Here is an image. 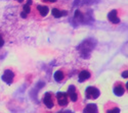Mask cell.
Wrapping results in <instances>:
<instances>
[{"label":"cell","mask_w":128,"mask_h":113,"mask_svg":"<svg viewBox=\"0 0 128 113\" xmlns=\"http://www.w3.org/2000/svg\"><path fill=\"white\" fill-rule=\"evenodd\" d=\"M100 91L94 88V87H88L86 89V96L87 98H91V99H96L100 96Z\"/></svg>","instance_id":"cell-1"},{"label":"cell","mask_w":128,"mask_h":113,"mask_svg":"<svg viewBox=\"0 0 128 113\" xmlns=\"http://www.w3.org/2000/svg\"><path fill=\"white\" fill-rule=\"evenodd\" d=\"M14 71L10 70V69H6V70L4 71L3 75H2V79L5 81V83L10 84V83L12 81V79H14Z\"/></svg>","instance_id":"cell-2"},{"label":"cell","mask_w":128,"mask_h":113,"mask_svg":"<svg viewBox=\"0 0 128 113\" xmlns=\"http://www.w3.org/2000/svg\"><path fill=\"white\" fill-rule=\"evenodd\" d=\"M108 18H109V20H110L111 23H113V24H115V25H117V24L120 23V19H119V17H118V11H117V9L112 10V11L108 14Z\"/></svg>","instance_id":"cell-3"},{"label":"cell","mask_w":128,"mask_h":113,"mask_svg":"<svg viewBox=\"0 0 128 113\" xmlns=\"http://www.w3.org/2000/svg\"><path fill=\"white\" fill-rule=\"evenodd\" d=\"M58 102L60 106H67L68 105V98L65 93H58L56 94Z\"/></svg>","instance_id":"cell-4"},{"label":"cell","mask_w":128,"mask_h":113,"mask_svg":"<svg viewBox=\"0 0 128 113\" xmlns=\"http://www.w3.org/2000/svg\"><path fill=\"white\" fill-rule=\"evenodd\" d=\"M43 103L47 108H52L53 105H54L53 104V101H52V97H51V95L49 93L45 94V96L43 98Z\"/></svg>","instance_id":"cell-5"},{"label":"cell","mask_w":128,"mask_h":113,"mask_svg":"<svg viewBox=\"0 0 128 113\" xmlns=\"http://www.w3.org/2000/svg\"><path fill=\"white\" fill-rule=\"evenodd\" d=\"M68 93H69L70 99H71L73 102H76V101H77L78 96H77V93L75 92V87H74V86H70L69 89H68Z\"/></svg>","instance_id":"cell-6"},{"label":"cell","mask_w":128,"mask_h":113,"mask_svg":"<svg viewBox=\"0 0 128 113\" xmlns=\"http://www.w3.org/2000/svg\"><path fill=\"white\" fill-rule=\"evenodd\" d=\"M37 10H38V12L40 13L41 16H46L48 11H49V8L46 5H38L37 6Z\"/></svg>","instance_id":"cell-7"},{"label":"cell","mask_w":128,"mask_h":113,"mask_svg":"<svg viewBox=\"0 0 128 113\" xmlns=\"http://www.w3.org/2000/svg\"><path fill=\"white\" fill-rule=\"evenodd\" d=\"M78 76H79V81L81 83V81H84L90 77V73L88 70H82Z\"/></svg>","instance_id":"cell-8"},{"label":"cell","mask_w":128,"mask_h":113,"mask_svg":"<svg viewBox=\"0 0 128 113\" xmlns=\"http://www.w3.org/2000/svg\"><path fill=\"white\" fill-rule=\"evenodd\" d=\"M53 17H56V18H60L62 17V15H65L67 12L66 11H62V10H60L58 8H52V11H51Z\"/></svg>","instance_id":"cell-9"},{"label":"cell","mask_w":128,"mask_h":113,"mask_svg":"<svg viewBox=\"0 0 128 113\" xmlns=\"http://www.w3.org/2000/svg\"><path fill=\"white\" fill-rule=\"evenodd\" d=\"M84 113H98V108L96 105L94 104H88L84 110Z\"/></svg>","instance_id":"cell-10"},{"label":"cell","mask_w":128,"mask_h":113,"mask_svg":"<svg viewBox=\"0 0 128 113\" xmlns=\"http://www.w3.org/2000/svg\"><path fill=\"white\" fill-rule=\"evenodd\" d=\"M124 92H125L124 88L122 86H120V85L115 87V89H114V93H115L116 96H122L124 94Z\"/></svg>","instance_id":"cell-11"},{"label":"cell","mask_w":128,"mask_h":113,"mask_svg":"<svg viewBox=\"0 0 128 113\" xmlns=\"http://www.w3.org/2000/svg\"><path fill=\"white\" fill-rule=\"evenodd\" d=\"M64 77H65V75H64V71H62V70H58L56 73L54 74V79H56V81L62 80Z\"/></svg>","instance_id":"cell-12"},{"label":"cell","mask_w":128,"mask_h":113,"mask_svg":"<svg viewBox=\"0 0 128 113\" xmlns=\"http://www.w3.org/2000/svg\"><path fill=\"white\" fill-rule=\"evenodd\" d=\"M31 12V6H30V4H26L24 7H23V12H22V16L24 17V18H26V16L28 15V13H30Z\"/></svg>","instance_id":"cell-13"},{"label":"cell","mask_w":128,"mask_h":113,"mask_svg":"<svg viewBox=\"0 0 128 113\" xmlns=\"http://www.w3.org/2000/svg\"><path fill=\"white\" fill-rule=\"evenodd\" d=\"M120 112V110H119V108H113V109H111V110H109L106 113H119Z\"/></svg>","instance_id":"cell-14"},{"label":"cell","mask_w":128,"mask_h":113,"mask_svg":"<svg viewBox=\"0 0 128 113\" xmlns=\"http://www.w3.org/2000/svg\"><path fill=\"white\" fill-rule=\"evenodd\" d=\"M122 77H124V78H127V77H128V70H126V71H124V73H122Z\"/></svg>","instance_id":"cell-15"},{"label":"cell","mask_w":128,"mask_h":113,"mask_svg":"<svg viewBox=\"0 0 128 113\" xmlns=\"http://www.w3.org/2000/svg\"><path fill=\"white\" fill-rule=\"evenodd\" d=\"M43 2H47V3H54V2H56L58 0H42Z\"/></svg>","instance_id":"cell-16"},{"label":"cell","mask_w":128,"mask_h":113,"mask_svg":"<svg viewBox=\"0 0 128 113\" xmlns=\"http://www.w3.org/2000/svg\"><path fill=\"white\" fill-rule=\"evenodd\" d=\"M3 44H4V41H3V38H2V36L0 35V48H1L2 46H3Z\"/></svg>","instance_id":"cell-17"},{"label":"cell","mask_w":128,"mask_h":113,"mask_svg":"<svg viewBox=\"0 0 128 113\" xmlns=\"http://www.w3.org/2000/svg\"><path fill=\"white\" fill-rule=\"evenodd\" d=\"M126 89L128 90V81H127V83H126Z\"/></svg>","instance_id":"cell-18"},{"label":"cell","mask_w":128,"mask_h":113,"mask_svg":"<svg viewBox=\"0 0 128 113\" xmlns=\"http://www.w3.org/2000/svg\"><path fill=\"white\" fill-rule=\"evenodd\" d=\"M16 1H18V2H22L23 0H16Z\"/></svg>","instance_id":"cell-19"}]
</instances>
